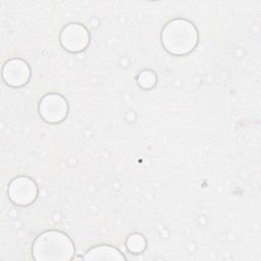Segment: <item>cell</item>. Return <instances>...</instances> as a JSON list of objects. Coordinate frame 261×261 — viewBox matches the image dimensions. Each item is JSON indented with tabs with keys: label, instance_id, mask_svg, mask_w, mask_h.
Segmentation results:
<instances>
[{
	"label": "cell",
	"instance_id": "cell-2",
	"mask_svg": "<svg viewBox=\"0 0 261 261\" xmlns=\"http://www.w3.org/2000/svg\"><path fill=\"white\" fill-rule=\"evenodd\" d=\"M198 31L188 19L174 18L168 21L161 32L164 49L173 55H186L198 44Z\"/></svg>",
	"mask_w": 261,
	"mask_h": 261
},
{
	"label": "cell",
	"instance_id": "cell-1",
	"mask_svg": "<svg viewBox=\"0 0 261 261\" xmlns=\"http://www.w3.org/2000/svg\"><path fill=\"white\" fill-rule=\"evenodd\" d=\"M33 258L37 261H68L75 249L70 238L60 230H46L33 244Z\"/></svg>",
	"mask_w": 261,
	"mask_h": 261
},
{
	"label": "cell",
	"instance_id": "cell-7",
	"mask_svg": "<svg viewBox=\"0 0 261 261\" xmlns=\"http://www.w3.org/2000/svg\"><path fill=\"white\" fill-rule=\"evenodd\" d=\"M84 260H125V256L115 247L110 245H99L87 251Z\"/></svg>",
	"mask_w": 261,
	"mask_h": 261
},
{
	"label": "cell",
	"instance_id": "cell-9",
	"mask_svg": "<svg viewBox=\"0 0 261 261\" xmlns=\"http://www.w3.org/2000/svg\"><path fill=\"white\" fill-rule=\"evenodd\" d=\"M137 82L141 88L145 90H150L153 87H155L157 83V76L152 70L145 69L139 73L137 77Z\"/></svg>",
	"mask_w": 261,
	"mask_h": 261
},
{
	"label": "cell",
	"instance_id": "cell-8",
	"mask_svg": "<svg viewBox=\"0 0 261 261\" xmlns=\"http://www.w3.org/2000/svg\"><path fill=\"white\" fill-rule=\"evenodd\" d=\"M126 249L133 254H140L144 252L147 247L146 239L141 233H132L127 237L125 241Z\"/></svg>",
	"mask_w": 261,
	"mask_h": 261
},
{
	"label": "cell",
	"instance_id": "cell-6",
	"mask_svg": "<svg viewBox=\"0 0 261 261\" xmlns=\"http://www.w3.org/2000/svg\"><path fill=\"white\" fill-rule=\"evenodd\" d=\"M2 77L4 82L11 87H22L31 77L29 64L19 58H13L5 62L2 68Z\"/></svg>",
	"mask_w": 261,
	"mask_h": 261
},
{
	"label": "cell",
	"instance_id": "cell-5",
	"mask_svg": "<svg viewBox=\"0 0 261 261\" xmlns=\"http://www.w3.org/2000/svg\"><path fill=\"white\" fill-rule=\"evenodd\" d=\"M90 43V34L87 28L79 22L66 24L60 33V44L68 52L84 51Z\"/></svg>",
	"mask_w": 261,
	"mask_h": 261
},
{
	"label": "cell",
	"instance_id": "cell-4",
	"mask_svg": "<svg viewBox=\"0 0 261 261\" xmlns=\"http://www.w3.org/2000/svg\"><path fill=\"white\" fill-rule=\"evenodd\" d=\"M38 196L36 182L28 176L20 175L13 178L8 186V197L17 206H28L32 204Z\"/></svg>",
	"mask_w": 261,
	"mask_h": 261
},
{
	"label": "cell",
	"instance_id": "cell-3",
	"mask_svg": "<svg viewBox=\"0 0 261 261\" xmlns=\"http://www.w3.org/2000/svg\"><path fill=\"white\" fill-rule=\"evenodd\" d=\"M39 113L46 122H61L68 113L67 101L59 94H47L39 103Z\"/></svg>",
	"mask_w": 261,
	"mask_h": 261
}]
</instances>
